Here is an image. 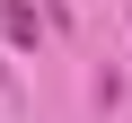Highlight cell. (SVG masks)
Here are the masks:
<instances>
[{
  "instance_id": "cell-1",
  "label": "cell",
  "mask_w": 132,
  "mask_h": 123,
  "mask_svg": "<svg viewBox=\"0 0 132 123\" xmlns=\"http://www.w3.org/2000/svg\"><path fill=\"white\" fill-rule=\"evenodd\" d=\"M0 35H9L18 53H35V44H44V27H35V0H0Z\"/></svg>"
}]
</instances>
